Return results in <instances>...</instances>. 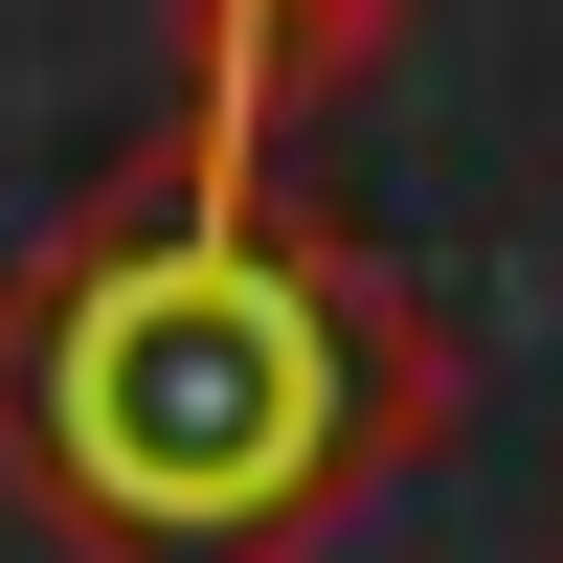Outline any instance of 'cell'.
<instances>
[{
  "label": "cell",
  "mask_w": 563,
  "mask_h": 563,
  "mask_svg": "<svg viewBox=\"0 0 563 563\" xmlns=\"http://www.w3.org/2000/svg\"><path fill=\"white\" fill-rule=\"evenodd\" d=\"M429 23V0H180V45H158V135H294V113H339L384 45Z\"/></svg>",
  "instance_id": "2"
},
{
  "label": "cell",
  "mask_w": 563,
  "mask_h": 563,
  "mask_svg": "<svg viewBox=\"0 0 563 563\" xmlns=\"http://www.w3.org/2000/svg\"><path fill=\"white\" fill-rule=\"evenodd\" d=\"M429 294L271 203L249 135H158L0 271V496L68 563H316L384 474H429Z\"/></svg>",
  "instance_id": "1"
}]
</instances>
